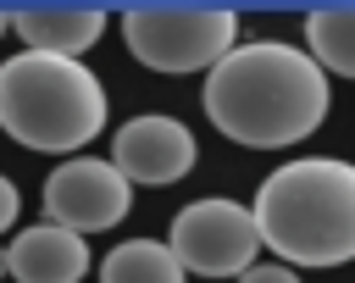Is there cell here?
Wrapping results in <instances>:
<instances>
[{"label":"cell","instance_id":"8","mask_svg":"<svg viewBox=\"0 0 355 283\" xmlns=\"http://www.w3.org/2000/svg\"><path fill=\"white\" fill-rule=\"evenodd\" d=\"M89 272V244L55 222L22 228L6 250V277L17 283H83Z\"/></svg>","mask_w":355,"mask_h":283},{"label":"cell","instance_id":"3","mask_svg":"<svg viewBox=\"0 0 355 283\" xmlns=\"http://www.w3.org/2000/svg\"><path fill=\"white\" fill-rule=\"evenodd\" d=\"M0 128L28 150L72 155L105 128V89L83 61L22 50L0 61Z\"/></svg>","mask_w":355,"mask_h":283},{"label":"cell","instance_id":"6","mask_svg":"<svg viewBox=\"0 0 355 283\" xmlns=\"http://www.w3.org/2000/svg\"><path fill=\"white\" fill-rule=\"evenodd\" d=\"M133 205V183L94 155H72L44 178V222L67 228V233H105L128 216Z\"/></svg>","mask_w":355,"mask_h":283},{"label":"cell","instance_id":"15","mask_svg":"<svg viewBox=\"0 0 355 283\" xmlns=\"http://www.w3.org/2000/svg\"><path fill=\"white\" fill-rule=\"evenodd\" d=\"M0 277H6V250H0Z\"/></svg>","mask_w":355,"mask_h":283},{"label":"cell","instance_id":"7","mask_svg":"<svg viewBox=\"0 0 355 283\" xmlns=\"http://www.w3.org/2000/svg\"><path fill=\"white\" fill-rule=\"evenodd\" d=\"M194 155H200L194 133H189L178 117H161V111L122 122V128H116V144H111V166H116L128 183H150V189L189 178V172H194Z\"/></svg>","mask_w":355,"mask_h":283},{"label":"cell","instance_id":"12","mask_svg":"<svg viewBox=\"0 0 355 283\" xmlns=\"http://www.w3.org/2000/svg\"><path fill=\"white\" fill-rule=\"evenodd\" d=\"M239 283H300V277H294V266H250Z\"/></svg>","mask_w":355,"mask_h":283},{"label":"cell","instance_id":"5","mask_svg":"<svg viewBox=\"0 0 355 283\" xmlns=\"http://www.w3.org/2000/svg\"><path fill=\"white\" fill-rule=\"evenodd\" d=\"M172 255L183 272L194 277H244L261 255V228H255V211L227 200V194H211V200H194L172 216Z\"/></svg>","mask_w":355,"mask_h":283},{"label":"cell","instance_id":"9","mask_svg":"<svg viewBox=\"0 0 355 283\" xmlns=\"http://www.w3.org/2000/svg\"><path fill=\"white\" fill-rule=\"evenodd\" d=\"M11 33L39 55L78 61L105 33V11L100 6H17L11 11Z\"/></svg>","mask_w":355,"mask_h":283},{"label":"cell","instance_id":"4","mask_svg":"<svg viewBox=\"0 0 355 283\" xmlns=\"http://www.w3.org/2000/svg\"><path fill=\"white\" fill-rule=\"evenodd\" d=\"M128 55L150 72H211L233 39L239 11L227 6H128L122 11Z\"/></svg>","mask_w":355,"mask_h":283},{"label":"cell","instance_id":"11","mask_svg":"<svg viewBox=\"0 0 355 283\" xmlns=\"http://www.w3.org/2000/svg\"><path fill=\"white\" fill-rule=\"evenodd\" d=\"M183 277L189 272L178 266L172 244H161V239H128L100 266V283H183Z\"/></svg>","mask_w":355,"mask_h":283},{"label":"cell","instance_id":"14","mask_svg":"<svg viewBox=\"0 0 355 283\" xmlns=\"http://www.w3.org/2000/svg\"><path fill=\"white\" fill-rule=\"evenodd\" d=\"M6 28H11V11H6V6H0V33H6Z\"/></svg>","mask_w":355,"mask_h":283},{"label":"cell","instance_id":"13","mask_svg":"<svg viewBox=\"0 0 355 283\" xmlns=\"http://www.w3.org/2000/svg\"><path fill=\"white\" fill-rule=\"evenodd\" d=\"M17 211H22V200H17V183H11V178H0V233L17 222Z\"/></svg>","mask_w":355,"mask_h":283},{"label":"cell","instance_id":"1","mask_svg":"<svg viewBox=\"0 0 355 283\" xmlns=\"http://www.w3.org/2000/svg\"><path fill=\"white\" fill-rule=\"evenodd\" d=\"M327 72L311 61V50L294 44H233L205 72V117L216 133L250 150H283L322 128L327 117Z\"/></svg>","mask_w":355,"mask_h":283},{"label":"cell","instance_id":"2","mask_svg":"<svg viewBox=\"0 0 355 283\" xmlns=\"http://www.w3.org/2000/svg\"><path fill=\"white\" fill-rule=\"evenodd\" d=\"M255 228L288 266L355 261V166L338 155H305L277 166L255 189Z\"/></svg>","mask_w":355,"mask_h":283},{"label":"cell","instance_id":"10","mask_svg":"<svg viewBox=\"0 0 355 283\" xmlns=\"http://www.w3.org/2000/svg\"><path fill=\"white\" fill-rule=\"evenodd\" d=\"M305 44L322 72L355 78V6H316L305 17Z\"/></svg>","mask_w":355,"mask_h":283}]
</instances>
